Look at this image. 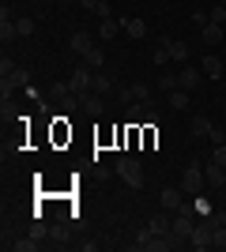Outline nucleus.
Masks as SVG:
<instances>
[{
	"label": "nucleus",
	"mask_w": 226,
	"mask_h": 252,
	"mask_svg": "<svg viewBox=\"0 0 226 252\" xmlns=\"http://www.w3.org/2000/svg\"><path fill=\"white\" fill-rule=\"evenodd\" d=\"M189 132H193L196 139H211V132H215V125H211L207 117H193V121H189Z\"/></svg>",
	"instance_id": "11"
},
{
	"label": "nucleus",
	"mask_w": 226,
	"mask_h": 252,
	"mask_svg": "<svg viewBox=\"0 0 226 252\" xmlns=\"http://www.w3.org/2000/svg\"><path fill=\"white\" fill-rule=\"evenodd\" d=\"M38 245H42V241H34L31 233H27V237H19V241H11L8 249H15V252H34V249H38Z\"/></svg>",
	"instance_id": "23"
},
{
	"label": "nucleus",
	"mask_w": 226,
	"mask_h": 252,
	"mask_svg": "<svg viewBox=\"0 0 226 252\" xmlns=\"http://www.w3.org/2000/svg\"><path fill=\"white\" fill-rule=\"evenodd\" d=\"M211 23H226V4H215V11H211Z\"/></svg>",
	"instance_id": "30"
},
{
	"label": "nucleus",
	"mask_w": 226,
	"mask_h": 252,
	"mask_svg": "<svg viewBox=\"0 0 226 252\" xmlns=\"http://www.w3.org/2000/svg\"><path fill=\"white\" fill-rule=\"evenodd\" d=\"M15 38H19V31H15V19L8 15V4H4V8H0V42L11 45Z\"/></svg>",
	"instance_id": "9"
},
{
	"label": "nucleus",
	"mask_w": 226,
	"mask_h": 252,
	"mask_svg": "<svg viewBox=\"0 0 226 252\" xmlns=\"http://www.w3.org/2000/svg\"><path fill=\"white\" fill-rule=\"evenodd\" d=\"M200 42H204V45H219V42H223V23H207V27H200Z\"/></svg>",
	"instance_id": "13"
},
{
	"label": "nucleus",
	"mask_w": 226,
	"mask_h": 252,
	"mask_svg": "<svg viewBox=\"0 0 226 252\" xmlns=\"http://www.w3.org/2000/svg\"><path fill=\"white\" fill-rule=\"evenodd\" d=\"M132 102H151V87L147 83H132Z\"/></svg>",
	"instance_id": "26"
},
{
	"label": "nucleus",
	"mask_w": 226,
	"mask_h": 252,
	"mask_svg": "<svg viewBox=\"0 0 226 252\" xmlns=\"http://www.w3.org/2000/svg\"><path fill=\"white\" fill-rule=\"evenodd\" d=\"M91 91L106 98L109 91H117V83H113V75H109V72H95V83H91Z\"/></svg>",
	"instance_id": "12"
},
{
	"label": "nucleus",
	"mask_w": 226,
	"mask_h": 252,
	"mask_svg": "<svg viewBox=\"0 0 226 252\" xmlns=\"http://www.w3.org/2000/svg\"><path fill=\"white\" fill-rule=\"evenodd\" d=\"M27 233H31L34 241H45V237H49V226H42V222H34V226H31Z\"/></svg>",
	"instance_id": "27"
},
{
	"label": "nucleus",
	"mask_w": 226,
	"mask_h": 252,
	"mask_svg": "<svg viewBox=\"0 0 226 252\" xmlns=\"http://www.w3.org/2000/svg\"><path fill=\"white\" fill-rule=\"evenodd\" d=\"M170 61H173V57H170V45L159 38V45H155V64H170Z\"/></svg>",
	"instance_id": "25"
},
{
	"label": "nucleus",
	"mask_w": 226,
	"mask_h": 252,
	"mask_svg": "<svg viewBox=\"0 0 226 252\" xmlns=\"http://www.w3.org/2000/svg\"><path fill=\"white\" fill-rule=\"evenodd\" d=\"M200 79H204V68H193V64H185L181 72H177V87H181V91H196Z\"/></svg>",
	"instance_id": "8"
},
{
	"label": "nucleus",
	"mask_w": 226,
	"mask_h": 252,
	"mask_svg": "<svg viewBox=\"0 0 226 252\" xmlns=\"http://www.w3.org/2000/svg\"><path fill=\"white\" fill-rule=\"evenodd\" d=\"M79 109H83L87 117H102L106 113V98L95 94V91H87V94H79Z\"/></svg>",
	"instance_id": "6"
},
{
	"label": "nucleus",
	"mask_w": 226,
	"mask_h": 252,
	"mask_svg": "<svg viewBox=\"0 0 226 252\" xmlns=\"http://www.w3.org/2000/svg\"><path fill=\"white\" fill-rule=\"evenodd\" d=\"M113 173H117L129 189H143V166H140V158H132V155H121L117 158V166H113Z\"/></svg>",
	"instance_id": "1"
},
{
	"label": "nucleus",
	"mask_w": 226,
	"mask_h": 252,
	"mask_svg": "<svg viewBox=\"0 0 226 252\" xmlns=\"http://www.w3.org/2000/svg\"><path fill=\"white\" fill-rule=\"evenodd\" d=\"M189 245H193L196 252H207V249H215V233H211V222H196L193 233H189Z\"/></svg>",
	"instance_id": "2"
},
{
	"label": "nucleus",
	"mask_w": 226,
	"mask_h": 252,
	"mask_svg": "<svg viewBox=\"0 0 226 252\" xmlns=\"http://www.w3.org/2000/svg\"><path fill=\"white\" fill-rule=\"evenodd\" d=\"M15 31H19V38H31V34L38 31V27H34V19H31V15H23V19H15Z\"/></svg>",
	"instance_id": "24"
},
{
	"label": "nucleus",
	"mask_w": 226,
	"mask_h": 252,
	"mask_svg": "<svg viewBox=\"0 0 226 252\" xmlns=\"http://www.w3.org/2000/svg\"><path fill=\"white\" fill-rule=\"evenodd\" d=\"M211 222H223L226 226V211H211Z\"/></svg>",
	"instance_id": "35"
},
{
	"label": "nucleus",
	"mask_w": 226,
	"mask_h": 252,
	"mask_svg": "<svg viewBox=\"0 0 226 252\" xmlns=\"http://www.w3.org/2000/svg\"><path fill=\"white\" fill-rule=\"evenodd\" d=\"M196 219H193V211H173V222H170V230L181 237V241H189V233H193Z\"/></svg>",
	"instance_id": "5"
},
{
	"label": "nucleus",
	"mask_w": 226,
	"mask_h": 252,
	"mask_svg": "<svg viewBox=\"0 0 226 252\" xmlns=\"http://www.w3.org/2000/svg\"><path fill=\"white\" fill-rule=\"evenodd\" d=\"M159 91H177V75H162V79H159Z\"/></svg>",
	"instance_id": "28"
},
{
	"label": "nucleus",
	"mask_w": 226,
	"mask_h": 252,
	"mask_svg": "<svg viewBox=\"0 0 226 252\" xmlns=\"http://www.w3.org/2000/svg\"><path fill=\"white\" fill-rule=\"evenodd\" d=\"M117 31H121V19H113V15L98 23V38H102V42H109V38H117Z\"/></svg>",
	"instance_id": "17"
},
{
	"label": "nucleus",
	"mask_w": 226,
	"mask_h": 252,
	"mask_svg": "<svg viewBox=\"0 0 226 252\" xmlns=\"http://www.w3.org/2000/svg\"><path fill=\"white\" fill-rule=\"evenodd\" d=\"M79 64H87L91 72H102V64H106V53L95 45V49H87V53H83V61H79Z\"/></svg>",
	"instance_id": "16"
},
{
	"label": "nucleus",
	"mask_w": 226,
	"mask_h": 252,
	"mask_svg": "<svg viewBox=\"0 0 226 252\" xmlns=\"http://www.w3.org/2000/svg\"><path fill=\"white\" fill-rule=\"evenodd\" d=\"M196 215H200V219H211V207H207V200H196Z\"/></svg>",
	"instance_id": "32"
},
{
	"label": "nucleus",
	"mask_w": 226,
	"mask_h": 252,
	"mask_svg": "<svg viewBox=\"0 0 226 252\" xmlns=\"http://www.w3.org/2000/svg\"><path fill=\"white\" fill-rule=\"evenodd\" d=\"M170 215H166V211H159V215H151V222H147V226H151V233H159V237H166V233H170Z\"/></svg>",
	"instance_id": "15"
},
{
	"label": "nucleus",
	"mask_w": 226,
	"mask_h": 252,
	"mask_svg": "<svg viewBox=\"0 0 226 252\" xmlns=\"http://www.w3.org/2000/svg\"><path fill=\"white\" fill-rule=\"evenodd\" d=\"M219 4H226V0H219Z\"/></svg>",
	"instance_id": "37"
},
{
	"label": "nucleus",
	"mask_w": 226,
	"mask_h": 252,
	"mask_svg": "<svg viewBox=\"0 0 226 252\" xmlns=\"http://www.w3.org/2000/svg\"><path fill=\"white\" fill-rule=\"evenodd\" d=\"M204 181L207 185H226V166H219L215 158H207L204 162Z\"/></svg>",
	"instance_id": "10"
},
{
	"label": "nucleus",
	"mask_w": 226,
	"mask_h": 252,
	"mask_svg": "<svg viewBox=\"0 0 226 252\" xmlns=\"http://www.w3.org/2000/svg\"><path fill=\"white\" fill-rule=\"evenodd\" d=\"M200 185H207V181H204V162H196V158H193V162L185 166V173H181V189L185 192H196Z\"/></svg>",
	"instance_id": "4"
},
{
	"label": "nucleus",
	"mask_w": 226,
	"mask_h": 252,
	"mask_svg": "<svg viewBox=\"0 0 226 252\" xmlns=\"http://www.w3.org/2000/svg\"><path fill=\"white\" fill-rule=\"evenodd\" d=\"M49 245H57V249H68V226H65V222L49 226Z\"/></svg>",
	"instance_id": "20"
},
{
	"label": "nucleus",
	"mask_w": 226,
	"mask_h": 252,
	"mask_svg": "<svg viewBox=\"0 0 226 252\" xmlns=\"http://www.w3.org/2000/svg\"><path fill=\"white\" fill-rule=\"evenodd\" d=\"M162 42L170 45V57H173V61H185V64H189V45H185L181 38H162Z\"/></svg>",
	"instance_id": "19"
},
{
	"label": "nucleus",
	"mask_w": 226,
	"mask_h": 252,
	"mask_svg": "<svg viewBox=\"0 0 226 252\" xmlns=\"http://www.w3.org/2000/svg\"><path fill=\"white\" fill-rule=\"evenodd\" d=\"M200 68H204V75H211V79H219V75H223V61H219V57H204V64H200Z\"/></svg>",
	"instance_id": "22"
},
{
	"label": "nucleus",
	"mask_w": 226,
	"mask_h": 252,
	"mask_svg": "<svg viewBox=\"0 0 226 252\" xmlns=\"http://www.w3.org/2000/svg\"><path fill=\"white\" fill-rule=\"evenodd\" d=\"M155 139H159V136H155V128L147 125V128H143V143H147V147H155Z\"/></svg>",
	"instance_id": "33"
},
{
	"label": "nucleus",
	"mask_w": 226,
	"mask_h": 252,
	"mask_svg": "<svg viewBox=\"0 0 226 252\" xmlns=\"http://www.w3.org/2000/svg\"><path fill=\"white\" fill-rule=\"evenodd\" d=\"M166 102H170V109H189V91H181V87H177V91H170V98H166Z\"/></svg>",
	"instance_id": "21"
},
{
	"label": "nucleus",
	"mask_w": 226,
	"mask_h": 252,
	"mask_svg": "<svg viewBox=\"0 0 226 252\" xmlns=\"http://www.w3.org/2000/svg\"><path fill=\"white\" fill-rule=\"evenodd\" d=\"M91 83H95V72H91L87 64H75L72 75H68V87H72L75 94H87V91H91Z\"/></svg>",
	"instance_id": "3"
},
{
	"label": "nucleus",
	"mask_w": 226,
	"mask_h": 252,
	"mask_svg": "<svg viewBox=\"0 0 226 252\" xmlns=\"http://www.w3.org/2000/svg\"><path fill=\"white\" fill-rule=\"evenodd\" d=\"M159 207L162 211H181L185 207V189H162L159 192Z\"/></svg>",
	"instance_id": "7"
},
{
	"label": "nucleus",
	"mask_w": 226,
	"mask_h": 252,
	"mask_svg": "<svg viewBox=\"0 0 226 252\" xmlns=\"http://www.w3.org/2000/svg\"><path fill=\"white\" fill-rule=\"evenodd\" d=\"M211 158H215L219 166H226V143H215V151H211Z\"/></svg>",
	"instance_id": "29"
},
{
	"label": "nucleus",
	"mask_w": 226,
	"mask_h": 252,
	"mask_svg": "<svg viewBox=\"0 0 226 252\" xmlns=\"http://www.w3.org/2000/svg\"><path fill=\"white\" fill-rule=\"evenodd\" d=\"M121 31H129V38H143L147 34V23L136 15V19H121Z\"/></svg>",
	"instance_id": "18"
},
{
	"label": "nucleus",
	"mask_w": 226,
	"mask_h": 252,
	"mask_svg": "<svg viewBox=\"0 0 226 252\" xmlns=\"http://www.w3.org/2000/svg\"><path fill=\"white\" fill-rule=\"evenodd\" d=\"M98 19H109V15H113V11H109V0H98Z\"/></svg>",
	"instance_id": "31"
},
{
	"label": "nucleus",
	"mask_w": 226,
	"mask_h": 252,
	"mask_svg": "<svg viewBox=\"0 0 226 252\" xmlns=\"http://www.w3.org/2000/svg\"><path fill=\"white\" fill-rule=\"evenodd\" d=\"M68 45H72V53H79V57H83L87 49H95V38H91L87 31H75V34H72V42H68Z\"/></svg>",
	"instance_id": "14"
},
{
	"label": "nucleus",
	"mask_w": 226,
	"mask_h": 252,
	"mask_svg": "<svg viewBox=\"0 0 226 252\" xmlns=\"http://www.w3.org/2000/svg\"><path fill=\"white\" fill-rule=\"evenodd\" d=\"M117 98L129 105V102H132V87H117Z\"/></svg>",
	"instance_id": "34"
},
{
	"label": "nucleus",
	"mask_w": 226,
	"mask_h": 252,
	"mask_svg": "<svg viewBox=\"0 0 226 252\" xmlns=\"http://www.w3.org/2000/svg\"><path fill=\"white\" fill-rule=\"evenodd\" d=\"M79 4H83L87 11H95V8H98V0H79Z\"/></svg>",
	"instance_id": "36"
}]
</instances>
